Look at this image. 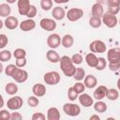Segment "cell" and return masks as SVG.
Instances as JSON below:
<instances>
[{
  "label": "cell",
  "instance_id": "cell-26",
  "mask_svg": "<svg viewBox=\"0 0 120 120\" xmlns=\"http://www.w3.org/2000/svg\"><path fill=\"white\" fill-rule=\"evenodd\" d=\"M10 12H11V8L10 7L6 4V3H3L0 5V16L1 17H8L10 15Z\"/></svg>",
  "mask_w": 120,
  "mask_h": 120
},
{
  "label": "cell",
  "instance_id": "cell-42",
  "mask_svg": "<svg viewBox=\"0 0 120 120\" xmlns=\"http://www.w3.org/2000/svg\"><path fill=\"white\" fill-rule=\"evenodd\" d=\"M11 116V113H9V112L8 110H1L0 111V118L5 119V120H9Z\"/></svg>",
  "mask_w": 120,
  "mask_h": 120
},
{
  "label": "cell",
  "instance_id": "cell-24",
  "mask_svg": "<svg viewBox=\"0 0 120 120\" xmlns=\"http://www.w3.org/2000/svg\"><path fill=\"white\" fill-rule=\"evenodd\" d=\"M73 43H74V38H73V37L71 35L67 34V35H65L62 38L61 44L63 45V47H65V48H70L73 45Z\"/></svg>",
  "mask_w": 120,
  "mask_h": 120
},
{
  "label": "cell",
  "instance_id": "cell-30",
  "mask_svg": "<svg viewBox=\"0 0 120 120\" xmlns=\"http://www.w3.org/2000/svg\"><path fill=\"white\" fill-rule=\"evenodd\" d=\"M73 78L76 80V81H82V79L85 78V70L82 68H76V72L73 76Z\"/></svg>",
  "mask_w": 120,
  "mask_h": 120
},
{
  "label": "cell",
  "instance_id": "cell-41",
  "mask_svg": "<svg viewBox=\"0 0 120 120\" xmlns=\"http://www.w3.org/2000/svg\"><path fill=\"white\" fill-rule=\"evenodd\" d=\"M8 37L5 34H1L0 35V48L1 49L5 48L7 46V44H8Z\"/></svg>",
  "mask_w": 120,
  "mask_h": 120
},
{
  "label": "cell",
  "instance_id": "cell-51",
  "mask_svg": "<svg viewBox=\"0 0 120 120\" xmlns=\"http://www.w3.org/2000/svg\"><path fill=\"white\" fill-rule=\"evenodd\" d=\"M8 3H9V4H13V3H15L17 0H6Z\"/></svg>",
  "mask_w": 120,
  "mask_h": 120
},
{
  "label": "cell",
  "instance_id": "cell-28",
  "mask_svg": "<svg viewBox=\"0 0 120 120\" xmlns=\"http://www.w3.org/2000/svg\"><path fill=\"white\" fill-rule=\"evenodd\" d=\"M101 23H102V20H101V18H99V17L92 16V17L89 19V24H90V26L93 27V28H98V27H100Z\"/></svg>",
  "mask_w": 120,
  "mask_h": 120
},
{
  "label": "cell",
  "instance_id": "cell-16",
  "mask_svg": "<svg viewBox=\"0 0 120 120\" xmlns=\"http://www.w3.org/2000/svg\"><path fill=\"white\" fill-rule=\"evenodd\" d=\"M52 17H53L54 20L61 21V20H63L66 17L67 13H66V11H65V9L63 8H61V7H55V8H52Z\"/></svg>",
  "mask_w": 120,
  "mask_h": 120
},
{
  "label": "cell",
  "instance_id": "cell-9",
  "mask_svg": "<svg viewBox=\"0 0 120 120\" xmlns=\"http://www.w3.org/2000/svg\"><path fill=\"white\" fill-rule=\"evenodd\" d=\"M62 42V38L58 34H52L47 38V44L51 49H56Z\"/></svg>",
  "mask_w": 120,
  "mask_h": 120
},
{
  "label": "cell",
  "instance_id": "cell-49",
  "mask_svg": "<svg viewBox=\"0 0 120 120\" xmlns=\"http://www.w3.org/2000/svg\"><path fill=\"white\" fill-rule=\"evenodd\" d=\"M69 0H53V2H55L56 4H65L68 3Z\"/></svg>",
  "mask_w": 120,
  "mask_h": 120
},
{
  "label": "cell",
  "instance_id": "cell-23",
  "mask_svg": "<svg viewBox=\"0 0 120 120\" xmlns=\"http://www.w3.org/2000/svg\"><path fill=\"white\" fill-rule=\"evenodd\" d=\"M83 83H84L85 87L91 89V88L96 87V85H97V83H98V80H97V78H96L94 75H87V76H85V78H84Z\"/></svg>",
  "mask_w": 120,
  "mask_h": 120
},
{
  "label": "cell",
  "instance_id": "cell-11",
  "mask_svg": "<svg viewBox=\"0 0 120 120\" xmlns=\"http://www.w3.org/2000/svg\"><path fill=\"white\" fill-rule=\"evenodd\" d=\"M79 98V102L81 105H82V107L84 108H88L90 106L93 105L94 101H93V98L88 95V94H85V93H82L80 94V96L78 97Z\"/></svg>",
  "mask_w": 120,
  "mask_h": 120
},
{
  "label": "cell",
  "instance_id": "cell-50",
  "mask_svg": "<svg viewBox=\"0 0 120 120\" xmlns=\"http://www.w3.org/2000/svg\"><path fill=\"white\" fill-rule=\"evenodd\" d=\"M93 119H96V120H99L100 118H99V116H98V115H97V114H94V115H91V116H90V120H93Z\"/></svg>",
  "mask_w": 120,
  "mask_h": 120
},
{
  "label": "cell",
  "instance_id": "cell-13",
  "mask_svg": "<svg viewBox=\"0 0 120 120\" xmlns=\"http://www.w3.org/2000/svg\"><path fill=\"white\" fill-rule=\"evenodd\" d=\"M18 11L21 15H27V12L30 8V2L29 0H18Z\"/></svg>",
  "mask_w": 120,
  "mask_h": 120
},
{
  "label": "cell",
  "instance_id": "cell-7",
  "mask_svg": "<svg viewBox=\"0 0 120 120\" xmlns=\"http://www.w3.org/2000/svg\"><path fill=\"white\" fill-rule=\"evenodd\" d=\"M89 49L92 52H98V53H102L106 52V45L102 40H94L93 42L90 43Z\"/></svg>",
  "mask_w": 120,
  "mask_h": 120
},
{
  "label": "cell",
  "instance_id": "cell-1",
  "mask_svg": "<svg viewBox=\"0 0 120 120\" xmlns=\"http://www.w3.org/2000/svg\"><path fill=\"white\" fill-rule=\"evenodd\" d=\"M60 68L67 77H73L76 72L74 63L68 55H64L60 58Z\"/></svg>",
  "mask_w": 120,
  "mask_h": 120
},
{
  "label": "cell",
  "instance_id": "cell-18",
  "mask_svg": "<svg viewBox=\"0 0 120 120\" xmlns=\"http://www.w3.org/2000/svg\"><path fill=\"white\" fill-rule=\"evenodd\" d=\"M18 19L14 16H8L6 18L5 22H4V24L5 26L8 28V29H10V30H13L15 29L17 26H18Z\"/></svg>",
  "mask_w": 120,
  "mask_h": 120
},
{
  "label": "cell",
  "instance_id": "cell-45",
  "mask_svg": "<svg viewBox=\"0 0 120 120\" xmlns=\"http://www.w3.org/2000/svg\"><path fill=\"white\" fill-rule=\"evenodd\" d=\"M32 120H45V115L42 112H35L32 115Z\"/></svg>",
  "mask_w": 120,
  "mask_h": 120
},
{
  "label": "cell",
  "instance_id": "cell-43",
  "mask_svg": "<svg viewBox=\"0 0 120 120\" xmlns=\"http://www.w3.org/2000/svg\"><path fill=\"white\" fill-rule=\"evenodd\" d=\"M109 68L112 71H117L120 69V62H111L109 64Z\"/></svg>",
  "mask_w": 120,
  "mask_h": 120
},
{
  "label": "cell",
  "instance_id": "cell-20",
  "mask_svg": "<svg viewBox=\"0 0 120 120\" xmlns=\"http://www.w3.org/2000/svg\"><path fill=\"white\" fill-rule=\"evenodd\" d=\"M92 16H96V17H99L102 18L103 14H104V9H103V6L100 3H95L92 6Z\"/></svg>",
  "mask_w": 120,
  "mask_h": 120
},
{
  "label": "cell",
  "instance_id": "cell-33",
  "mask_svg": "<svg viewBox=\"0 0 120 120\" xmlns=\"http://www.w3.org/2000/svg\"><path fill=\"white\" fill-rule=\"evenodd\" d=\"M78 95H79V94L74 90L73 86L68 88V99H69V100L74 101V100L79 97Z\"/></svg>",
  "mask_w": 120,
  "mask_h": 120
},
{
  "label": "cell",
  "instance_id": "cell-2",
  "mask_svg": "<svg viewBox=\"0 0 120 120\" xmlns=\"http://www.w3.org/2000/svg\"><path fill=\"white\" fill-rule=\"evenodd\" d=\"M63 111L67 115L69 116H78L81 112V108L77 104L73 103H66L63 106Z\"/></svg>",
  "mask_w": 120,
  "mask_h": 120
},
{
  "label": "cell",
  "instance_id": "cell-44",
  "mask_svg": "<svg viewBox=\"0 0 120 120\" xmlns=\"http://www.w3.org/2000/svg\"><path fill=\"white\" fill-rule=\"evenodd\" d=\"M120 10V6H109L108 12L113 15H116Z\"/></svg>",
  "mask_w": 120,
  "mask_h": 120
},
{
  "label": "cell",
  "instance_id": "cell-12",
  "mask_svg": "<svg viewBox=\"0 0 120 120\" xmlns=\"http://www.w3.org/2000/svg\"><path fill=\"white\" fill-rule=\"evenodd\" d=\"M107 58L109 62H120V49L112 48L110 49L107 52Z\"/></svg>",
  "mask_w": 120,
  "mask_h": 120
},
{
  "label": "cell",
  "instance_id": "cell-55",
  "mask_svg": "<svg viewBox=\"0 0 120 120\" xmlns=\"http://www.w3.org/2000/svg\"><path fill=\"white\" fill-rule=\"evenodd\" d=\"M119 24H120V19H119Z\"/></svg>",
  "mask_w": 120,
  "mask_h": 120
},
{
  "label": "cell",
  "instance_id": "cell-32",
  "mask_svg": "<svg viewBox=\"0 0 120 120\" xmlns=\"http://www.w3.org/2000/svg\"><path fill=\"white\" fill-rule=\"evenodd\" d=\"M40 7L43 10H50L52 8V0H40Z\"/></svg>",
  "mask_w": 120,
  "mask_h": 120
},
{
  "label": "cell",
  "instance_id": "cell-10",
  "mask_svg": "<svg viewBox=\"0 0 120 120\" xmlns=\"http://www.w3.org/2000/svg\"><path fill=\"white\" fill-rule=\"evenodd\" d=\"M11 77H12L17 82H25V81L27 80V78H28V73H27L26 70L21 69V68H17Z\"/></svg>",
  "mask_w": 120,
  "mask_h": 120
},
{
  "label": "cell",
  "instance_id": "cell-5",
  "mask_svg": "<svg viewBox=\"0 0 120 120\" xmlns=\"http://www.w3.org/2000/svg\"><path fill=\"white\" fill-rule=\"evenodd\" d=\"M102 22L109 28H113L118 23V20L115 15L111 13H104L102 16Z\"/></svg>",
  "mask_w": 120,
  "mask_h": 120
},
{
  "label": "cell",
  "instance_id": "cell-40",
  "mask_svg": "<svg viewBox=\"0 0 120 120\" xmlns=\"http://www.w3.org/2000/svg\"><path fill=\"white\" fill-rule=\"evenodd\" d=\"M71 60L75 65H80L82 62V56L80 53H74L71 57Z\"/></svg>",
  "mask_w": 120,
  "mask_h": 120
},
{
  "label": "cell",
  "instance_id": "cell-54",
  "mask_svg": "<svg viewBox=\"0 0 120 120\" xmlns=\"http://www.w3.org/2000/svg\"><path fill=\"white\" fill-rule=\"evenodd\" d=\"M99 1H105V0H99ZM106 1H107V0H106Z\"/></svg>",
  "mask_w": 120,
  "mask_h": 120
},
{
  "label": "cell",
  "instance_id": "cell-4",
  "mask_svg": "<svg viewBox=\"0 0 120 120\" xmlns=\"http://www.w3.org/2000/svg\"><path fill=\"white\" fill-rule=\"evenodd\" d=\"M83 16V10L82 8H72L69 10H68L66 17L68 18V21L70 22H75L80 20L82 17Z\"/></svg>",
  "mask_w": 120,
  "mask_h": 120
},
{
  "label": "cell",
  "instance_id": "cell-48",
  "mask_svg": "<svg viewBox=\"0 0 120 120\" xmlns=\"http://www.w3.org/2000/svg\"><path fill=\"white\" fill-rule=\"evenodd\" d=\"M108 6H120V0H107Z\"/></svg>",
  "mask_w": 120,
  "mask_h": 120
},
{
  "label": "cell",
  "instance_id": "cell-21",
  "mask_svg": "<svg viewBox=\"0 0 120 120\" xmlns=\"http://www.w3.org/2000/svg\"><path fill=\"white\" fill-rule=\"evenodd\" d=\"M47 119L48 120H59L60 119V112L57 108L51 107L47 111Z\"/></svg>",
  "mask_w": 120,
  "mask_h": 120
},
{
  "label": "cell",
  "instance_id": "cell-37",
  "mask_svg": "<svg viewBox=\"0 0 120 120\" xmlns=\"http://www.w3.org/2000/svg\"><path fill=\"white\" fill-rule=\"evenodd\" d=\"M27 103H28V105H29L30 107L35 108V107H37V106L38 105L39 101H38V98L37 97H34V96H33V97H29V98H28Z\"/></svg>",
  "mask_w": 120,
  "mask_h": 120
},
{
  "label": "cell",
  "instance_id": "cell-31",
  "mask_svg": "<svg viewBox=\"0 0 120 120\" xmlns=\"http://www.w3.org/2000/svg\"><path fill=\"white\" fill-rule=\"evenodd\" d=\"M11 56H12L11 52L9 51H8V50H3L2 52H0V60H1V62L9 61Z\"/></svg>",
  "mask_w": 120,
  "mask_h": 120
},
{
  "label": "cell",
  "instance_id": "cell-34",
  "mask_svg": "<svg viewBox=\"0 0 120 120\" xmlns=\"http://www.w3.org/2000/svg\"><path fill=\"white\" fill-rule=\"evenodd\" d=\"M26 55V52L23 50V49H21V48H18L14 51L13 52V56L16 58V59H20V58H23L25 57Z\"/></svg>",
  "mask_w": 120,
  "mask_h": 120
},
{
  "label": "cell",
  "instance_id": "cell-6",
  "mask_svg": "<svg viewBox=\"0 0 120 120\" xmlns=\"http://www.w3.org/2000/svg\"><path fill=\"white\" fill-rule=\"evenodd\" d=\"M22 103H23V100L21 97H13V98H10L7 101V106L9 110L17 111L22 108Z\"/></svg>",
  "mask_w": 120,
  "mask_h": 120
},
{
  "label": "cell",
  "instance_id": "cell-53",
  "mask_svg": "<svg viewBox=\"0 0 120 120\" xmlns=\"http://www.w3.org/2000/svg\"><path fill=\"white\" fill-rule=\"evenodd\" d=\"M1 99H2V103H1L0 107H3V106H4V100H3V97H1Z\"/></svg>",
  "mask_w": 120,
  "mask_h": 120
},
{
  "label": "cell",
  "instance_id": "cell-19",
  "mask_svg": "<svg viewBox=\"0 0 120 120\" xmlns=\"http://www.w3.org/2000/svg\"><path fill=\"white\" fill-rule=\"evenodd\" d=\"M46 58H47V60L49 61V62H51V63H58V62H60V56H59V54L57 53V52H55L53 49H51V50H49L47 52H46Z\"/></svg>",
  "mask_w": 120,
  "mask_h": 120
},
{
  "label": "cell",
  "instance_id": "cell-14",
  "mask_svg": "<svg viewBox=\"0 0 120 120\" xmlns=\"http://www.w3.org/2000/svg\"><path fill=\"white\" fill-rule=\"evenodd\" d=\"M107 92H108V88L105 85H99L94 91V98L97 100H101L107 96Z\"/></svg>",
  "mask_w": 120,
  "mask_h": 120
},
{
  "label": "cell",
  "instance_id": "cell-15",
  "mask_svg": "<svg viewBox=\"0 0 120 120\" xmlns=\"http://www.w3.org/2000/svg\"><path fill=\"white\" fill-rule=\"evenodd\" d=\"M36 27V22L32 19H27V20H24L22 21L21 23H20V28L21 30L24 31V32H27V31H31L33 30L34 28Z\"/></svg>",
  "mask_w": 120,
  "mask_h": 120
},
{
  "label": "cell",
  "instance_id": "cell-8",
  "mask_svg": "<svg viewBox=\"0 0 120 120\" xmlns=\"http://www.w3.org/2000/svg\"><path fill=\"white\" fill-rule=\"evenodd\" d=\"M40 27L46 31H52L56 28V22L54 20L50 18H43L39 22Z\"/></svg>",
  "mask_w": 120,
  "mask_h": 120
},
{
  "label": "cell",
  "instance_id": "cell-29",
  "mask_svg": "<svg viewBox=\"0 0 120 120\" xmlns=\"http://www.w3.org/2000/svg\"><path fill=\"white\" fill-rule=\"evenodd\" d=\"M107 98L109 100H116L119 97V93L116 89L114 88H111V89H108V92H107Z\"/></svg>",
  "mask_w": 120,
  "mask_h": 120
},
{
  "label": "cell",
  "instance_id": "cell-52",
  "mask_svg": "<svg viewBox=\"0 0 120 120\" xmlns=\"http://www.w3.org/2000/svg\"><path fill=\"white\" fill-rule=\"evenodd\" d=\"M117 88L120 90V78H119L118 81H117Z\"/></svg>",
  "mask_w": 120,
  "mask_h": 120
},
{
  "label": "cell",
  "instance_id": "cell-46",
  "mask_svg": "<svg viewBox=\"0 0 120 120\" xmlns=\"http://www.w3.org/2000/svg\"><path fill=\"white\" fill-rule=\"evenodd\" d=\"M25 65H26V59H25V57L20 58V59H17V60H16V66H17L18 68H22V67H24Z\"/></svg>",
  "mask_w": 120,
  "mask_h": 120
},
{
  "label": "cell",
  "instance_id": "cell-3",
  "mask_svg": "<svg viewBox=\"0 0 120 120\" xmlns=\"http://www.w3.org/2000/svg\"><path fill=\"white\" fill-rule=\"evenodd\" d=\"M43 80L49 85H55L60 82V75L57 71H50L45 73Z\"/></svg>",
  "mask_w": 120,
  "mask_h": 120
},
{
  "label": "cell",
  "instance_id": "cell-35",
  "mask_svg": "<svg viewBox=\"0 0 120 120\" xmlns=\"http://www.w3.org/2000/svg\"><path fill=\"white\" fill-rule=\"evenodd\" d=\"M18 67L16 66V65H13V64H10V65H8L7 67H6V70H5V72H6V74L8 75V76H12L13 75V73H14V71L16 70V68H17Z\"/></svg>",
  "mask_w": 120,
  "mask_h": 120
},
{
  "label": "cell",
  "instance_id": "cell-39",
  "mask_svg": "<svg viewBox=\"0 0 120 120\" xmlns=\"http://www.w3.org/2000/svg\"><path fill=\"white\" fill-rule=\"evenodd\" d=\"M37 12H38V10H37V8L34 6V5H31L30 6V8H29V10H28V12H27V17L29 18V19H32V18H34L36 15H37Z\"/></svg>",
  "mask_w": 120,
  "mask_h": 120
},
{
  "label": "cell",
  "instance_id": "cell-25",
  "mask_svg": "<svg viewBox=\"0 0 120 120\" xmlns=\"http://www.w3.org/2000/svg\"><path fill=\"white\" fill-rule=\"evenodd\" d=\"M5 90H6L7 94L12 96V95H15L18 92V86L14 82H8L5 86Z\"/></svg>",
  "mask_w": 120,
  "mask_h": 120
},
{
  "label": "cell",
  "instance_id": "cell-22",
  "mask_svg": "<svg viewBox=\"0 0 120 120\" xmlns=\"http://www.w3.org/2000/svg\"><path fill=\"white\" fill-rule=\"evenodd\" d=\"M85 61H86V64H87L89 67H91V68H96L97 65H98V58L95 55L94 52H89V53L86 54V56H85Z\"/></svg>",
  "mask_w": 120,
  "mask_h": 120
},
{
  "label": "cell",
  "instance_id": "cell-27",
  "mask_svg": "<svg viewBox=\"0 0 120 120\" xmlns=\"http://www.w3.org/2000/svg\"><path fill=\"white\" fill-rule=\"evenodd\" d=\"M94 110L98 112H104L107 111V104L101 100H98L94 104Z\"/></svg>",
  "mask_w": 120,
  "mask_h": 120
},
{
  "label": "cell",
  "instance_id": "cell-38",
  "mask_svg": "<svg viewBox=\"0 0 120 120\" xmlns=\"http://www.w3.org/2000/svg\"><path fill=\"white\" fill-rule=\"evenodd\" d=\"M106 65H107L106 60H105L103 57H98V63L96 68H97L98 70H103V69L106 68Z\"/></svg>",
  "mask_w": 120,
  "mask_h": 120
},
{
  "label": "cell",
  "instance_id": "cell-36",
  "mask_svg": "<svg viewBox=\"0 0 120 120\" xmlns=\"http://www.w3.org/2000/svg\"><path fill=\"white\" fill-rule=\"evenodd\" d=\"M73 88H74V90L80 95V94H82V93L84 92V90H85V85H84V83H82V82H76V83L73 85Z\"/></svg>",
  "mask_w": 120,
  "mask_h": 120
},
{
  "label": "cell",
  "instance_id": "cell-47",
  "mask_svg": "<svg viewBox=\"0 0 120 120\" xmlns=\"http://www.w3.org/2000/svg\"><path fill=\"white\" fill-rule=\"evenodd\" d=\"M22 118V114H21L20 112H12V113H11V116H10V119H11V120H21Z\"/></svg>",
  "mask_w": 120,
  "mask_h": 120
},
{
  "label": "cell",
  "instance_id": "cell-17",
  "mask_svg": "<svg viewBox=\"0 0 120 120\" xmlns=\"http://www.w3.org/2000/svg\"><path fill=\"white\" fill-rule=\"evenodd\" d=\"M32 92L36 97L40 98L46 94V87L41 83H36L32 87Z\"/></svg>",
  "mask_w": 120,
  "mask_h": 120
}]
</instances>
